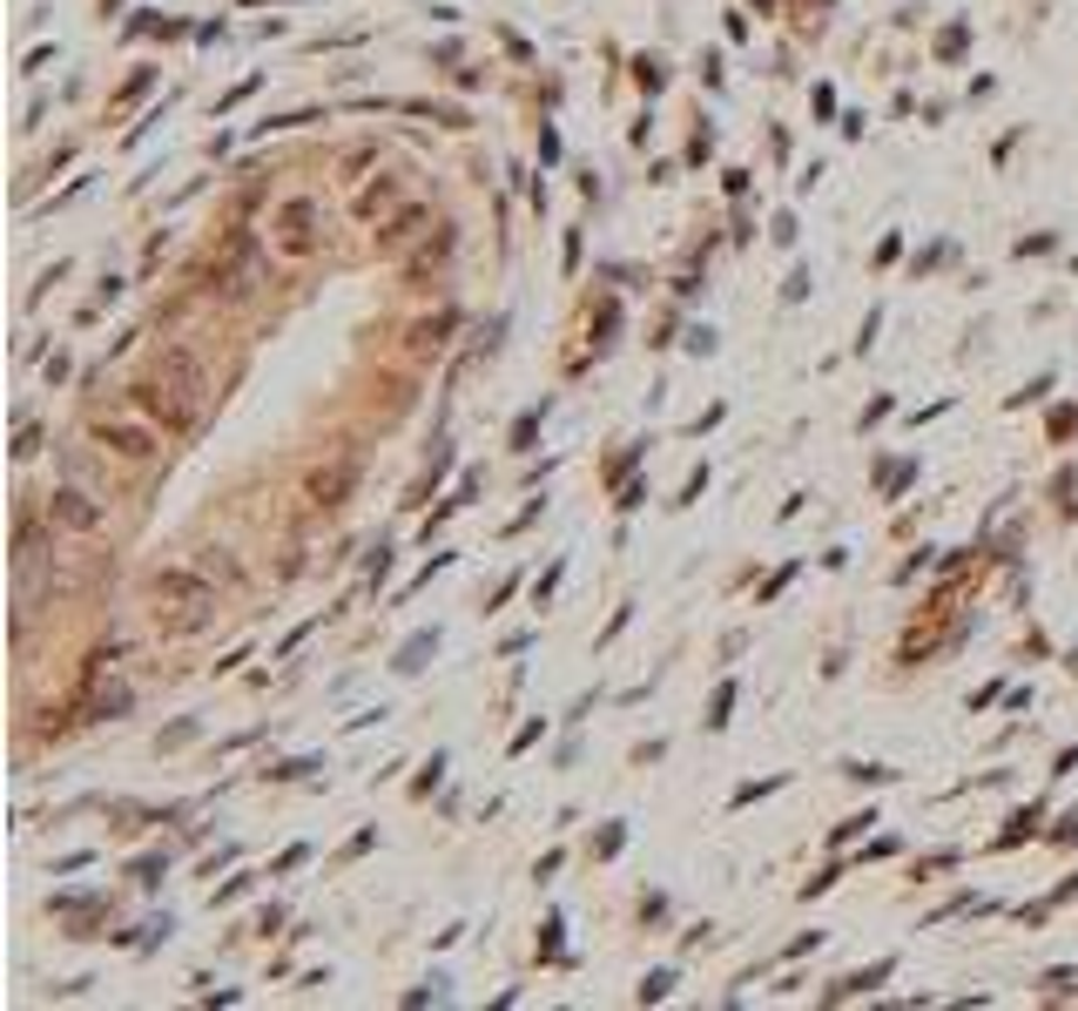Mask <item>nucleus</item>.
<instances>
[{
  "mask_svg": "<svg viewBox=\"0 0 1078 1011\" xmlns=\"http://www.w3.org/2000/svg\"><path fill=\"white\" fill-rule=\"evenodd\" d=\"M129 398H135V411L148 418V426H162V432H189L196 418H203V398H196V391H183V385H170V378H155V371H148Z\"/></svg>",
  "mask_w": 1078,
  "mask_h": 1011,
  "instance_id": "f257e3e1",
  "label": "nucleus"
},
{
  "mask_svg": "<svg viewBox=\"0 0 1078 1011\" xmlns=\"http://www.w3.org/2000/svg\"><path fill=\"white\" fill-rule=\"evenodd\" d=\"M48 520H54V533H102V499L89 492V486H54L48 492Z\"/></svg>",
  "mask_w": 1078,
  "mask_h": 1011,
  "instance_id": "f03ea898",
  "label": "nucleus"
},
{
  "mask_svg": "<svg viewBox=\"0 0 1078 1011\" xmlns=\"http://www.w3.org/2000/svg\"><path fill=\"white\" fill-rule=\"evenodd\" d=\"M148 594H155L162 607H209V601H216L203 566H196V573H189V566H162V573L148 580Z\"/></svg>",
  "mask_w": 1078,
  "mask_h": 1011,
  "instance_id": "7ed1b4c3",
  "label": "nucleus"
},
{
  "mask_svg": "<svg viewBox=\"0 0 1078 1011\" xmlns=\"http://www.w3.org/2000/svg\"><path fill=\"white\" fill-rule=\"evenodd\" d=\"M95 446L115 452V459H129V466H142L162 439H155L148 426H135V418H95Z\"/></svg>",
  "mask_w": 1078,
  "mask_h": 1011,
  "instance_id": "20e7f679",
  "label": "nucleus"
},
{
  "mask_svg": "<svg viewBox=\"0 0 1078 1011\" xmlns=\"http://www.w3.org/2000/svg\"><path fill=\"white\" fill-rule=\"evenodd\" d=\"M317 223H324V210L310 196H290L277 210V243L290 249V257H310V249H317Z\"/></svg>",
  "mask_w": 1078,
  "mask_h": 1011,
  "instance_id": "39448f33",
  "label": "nucleus"
},
{
  "mask_svg": "<svg viewBox=\"0 0 1078 1011\" xmlns=\"http://www.w3.org/2000/svg\"><path fill=\"white\" fill-rule=\"evenodd\" d=\"M148 371H155V378H170V385H183V391H196V398H209V371H203V358H196L189 345H162Z\"/></svg>",
  "mask_w": 1078,
  "mask_h": 1011,
  "instance_id": "423d86ee",
  "label": "nucleus"
},
{
  "mask_svg": "<svg viewBox=\"0 0 1078 1011\" xmlns=\"http://www.w3.org/2000/svg\"><path fill=\"white\" fill-rule=\"evenodd\" d=\"M250 270H257V236H229L223 243V257H209L203 264V284L216 290V284H229V277H243L250 284Z\"/></svg>",
  "mask_w": 1078,
  "mask_h": 1011,
  "instance_id": "0eeeda50",
  "label": "nucleus"
},
{
  "mask_svg": "<svg viewBox=\"0 0 1078 1011\" xmlns=\"http://www.w3.org/2000/svg\"><path fill=\"white\" fill-rule=\"evenodd\" d=\"M351 486H358V459H338V466L310 472V499H317V506H345Z\"/></svg>",
  "mask_w": 1078,
  "mask_h": 1011,
  "instance_id": "6e6552de",
  "label": "nucleus"
},
{
  "mask_svg": "<svg viewBox=\"0 0 1078 1011\" xmlns=\"http://www.w3.org/2000/svg\"><path fill=\"white\" fill-rule=\"evenodd\" d=\"M425 223H432V210H425V203H411V210H398L391 223H378V249H384V257H391V249H404V243H411V236H419Z\"/></svg>",
  "mask_w": 1078,
  "mask_h": 1011,
  "instance_id": "1a4fd4ad",
  "label": "nucleus"
},
{
  "mask_svg": "<svg viewBox=\"0 0 1078 1011\" xmlns=\"http://www.w3.org/2000/svg\"><path fill=\"white\" fill-rule=\"evenodd\" d=\"M398 203V176H378L365 196H358V216H378V210H391Z\"/></svg>",
  "mask_w": 1078,
  "mask_h": 1011,
  "instance_id": "9d476101",
  "label": "nucleus"
},
{
  "mask_svg": "<svg viewBox=\"0 0 1078 1011\" xmlns=\"http://www.w3.org/2000/svg\"><path fill=\"white\" fill-rule=\"evenodd\" d=\"M432 647H439V634H411V641H404V654H398V667H404V674H419Z\"/></svg>",
  "mask_w": 1078,
  "mask_h": 1011,
  "instance_id": "9b49d317",
  "label": "nucleus"
},
{
  "mask_svg": "<svg viewBox=\"0 0 1078 1011\" xmlns=\"http://www.w3.org/2000/svg\"><path fill=\"white\" fill-rule=\"evenodd\" d=\"M122 708H129V688H122V682H115V688H102V695H95V715H122Z\"/></svg>",
  "mask_w": 1078,
  "mask_h": 1011,
  "instance_id": "f8f14e48",
  "label": "nucleus"
},
{
  "mask_svg": "<svg viewBox=\"0 0 1078 1011\" xmlns=\"http://www.w3.org/2000/svg\"><path fill=\"white\" fill-rule=\"evenodd\" d=\"M196 566H203V573H209V580H229V586H236V566H229V560H216V547H209V553H203V560H196Z\"/></svg>",
  "mask_w": 1078,
  "mask_h": 1011,
  "instance_id": "ddd939ff",
  "label": "nucleus"
},
{
  "mask_svg": "<svg viewBox=\"0 0 1078 1011\" xmlns=\"http://www.w3.org/2000/svg\"><path fill=\"white\" fill-rule=\"evenodd\" d=\"M668 991H675V971H654V978L640 984V998H668Z\"/></svg>",
  "mask_w": 1078,
  "mask_h": 1011,
  "instance_id": "4468645a",
  "label": "nucleus"
},
{
  "mask_svg": "<svg viewBox=\"0 0 1078 1011\" xmlns=\"http://www.w3.org/2000/svg\"><path fill=\"white\" fill-rule=\"evenodd\" d=\"M728 708H735V688H721V695H715V715H708V728H721V722H728Z\"/></svg>",
  "mask_w": 1078,
  "mask_h": 1011,
  "instance_id": "2eb2a0df",
  "label": "nucleus"
}]
</instances>
